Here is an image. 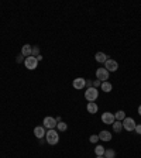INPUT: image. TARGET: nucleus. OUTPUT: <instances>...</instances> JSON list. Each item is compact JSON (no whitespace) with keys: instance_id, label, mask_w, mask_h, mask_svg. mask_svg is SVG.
<instances>
[{"instance_id":"f8f14e48","label":"nucleus","mask_w":141,"mask_h":158,"mask_svg":"<svg viewBox=\"0 0 141 158\" xmlns=\"http://www.w3.org/2000/svg\"><path fill=\"white\" fill-rule=\"evenodd\" d=\"M86 110H88V113H90V114H95V113H97L99 106L96 105L95 102H88V106H86Z\"/></svg>"},{"instance_id":"6e6552de","label":"nucleus","mask_w":141,"mask_h":158,"mask_svg":"<svg viewBox=\"0 0 141 158\" xmlns=\"http://www.w3.org/2000/svg\"><path fill=\"white\" fill-rule=\"evenodd\" d=\"M105 68L107 69L109 72H116V71L118 69V64L116 62L114 59H107V61L105 62Z\"/></svg>"},{"instance_id":"a878e982","label":"nucleus","mask_w":141,"mask_h":158,"mask_svg":"<svg viewBox=\"0 0 141 158\" xmlns=\"http://www.w3.org/2000/svg\"><path fill=\"white\" fill-rule=\"evenodd\" d=\"M138 114H140V116H141V105H140V106H138Z\"/></svg>"},{"instance_id":"393cba45","label":"nucleus","mask_w":141,"mask_h":158,"mask_svg":"<svg viewBox=\"0 0 141 158\" xmlns=\"http://www.w3.org/2000/svg\"><path fill=\"white\" fill-rule=\"evenodd\" d=\"M21 61H23V55H21V54H20V55L17 56V62H21Z\"/></svg>"},{"instance_id":"4be33fe9","label":"nucleus","mask_w":141,"mask_h":158,"mask_svg":"<svg viewBox=\"0 0 141 158\" xmlns=\"http://www.w3.org/2000/svg\"><path fill=\"white\" fill-rule=\"evenodd\" d=\"M89 141H90V143H97V141H99V135L92 134L90 137H89Z\"/></svg>"},{"instance_id":"7ed1b4c3","label":"nucleus","mask_w":141,"mask_h":158,"mask_svg":"<svg viewBox=\"0 0 141 158\" xmlns=\"http://www.w3.org/2000/svg\"><path fill=\"white\" fill-rule=\"evenodd\" d=\"M24 65H26L27 69H30V71H33V69H35L37 66H38V61H37L35 56H27L26 59H24Z\"/></svg>"},{"instance_id":"a211bd4d","label":"nucleus","mask_w":141,"mask_h":158,"mask_svg":"<svg viewBox=\"0 0 141 158\" xmlns=\"http://www.w3.org/2000/svg\"><path fill=\"white\" fill-rule=\"evenodd\" d=\"M95 154H96V157L105 155V147H103V145H96L95 147Z\"/></svg>"},{"instance_id":"9b49d317","label":"nucleus","mask_w":141,"mask_h":158,"mask_svg":"<svg viewBox=\"0 0 141 158\" xmlns=\"http://www.w3.org/2000/svg\"><path fill=\"white\" fill-rule=\"evenodd\" d=\"M97 135H99V140H102V141H110V140H112V133L106 131V130L100 131Z\"/></svg>"},{"instance_id":"aec40b11","label":"nucleus","mask_w":141,"mask_h":158,"mask_svg":"<svg viewBox=\"0 0 141 158\" xmlns=\"http://www.w3.org/2000/svg\"><path fill=\"white\" fill-rule=\"evenodd\" d=\"M56 128H58V131H66V130H68V126H66V123L59 122L58 124H56Z\"/></svg>"},{"instance_id":"4468645a","label":"nucleus","mask_w":141,"mask_h":158,"mask_svg":"<svg viewBox=\"0 0 141 158\" xmlns=\"http://www.w3.org/2000/svg\"><path fill=\"white\" fill-rule=\"evenodd\" d=\"M95 59H96V61H97V62H100V64H105L109 58H107V55H106L105 52H96Z\"/></svg>"},{"instance_id":"f03ea898","label":"nucleus","mask_w":141,"mask_h":158,"mask_svg":"<svg viewBox=\"0 0 141 158\" xmlns=\"http://www.w3.org/2000/svg\"><path fill=\"white\" fill-rule=\"evenodd\" d=\"M99 96V90L96 88H88L85 90V99L88 100V102H95L96 99H97Z\"/></svg>"},{"instance_id":"f3484780","label":"nucleus","mask_w":141,"mask_h":158,"mask_svg":"<svg viewBox=\"0 0 141 158\" xmlns=\"http://www.w3.org/2000/svg\"><path fill=\"white\" fill-rule=\"evenodd\" d=\"M114 117H116V120H118V122H123V120H124L127 116H126V112H124V110H118V112H116Z\"/></svg>"},{"instance_id":"ddd939ff","label":"nucleus","mask_w":141,"mask_h":158,"mask_svg":"<svg viewBox=\"0 0 141 158\" xmlns=\"http://www.w3.org/2000/svg\"><path fill=\"white\" fill-rule=\"evenodd\" d=\"M31 51H33V47L30 45V44H26V45L21 47V55L23 56H31Z\"/></svg>"},{"instance_id":"0eeeda50","label":"nucleus","mask_w":141,"mask_h":158,"mask_svg":"<svg viewBox=\"0 0 141 158\" xmlns=\"http://www.w3.org/2000/svg\"><path fill=\"white\" fill-rule=\"evenodd\" d=\"M102 122L105 123V124H113V123L116 122V117H114V114H113V113L105 112L102 114Z\"/></svg>"},{"instance_id":"f257e3e1","label":"nucleus","mask_w":141,"mask_h":158,"mask_svg":"<svg viewBox=\"0 0 141 158\" xmlns=\"http://www.w3.org/2000/svg\"><path fill=\"white\" fill-rule=\"evenodd\" d=\"M45 141L48 143L49 145L58 144V141H59V133L56 131L55 128H54V130H48V131L45 133Z\"/></svg>"},{"instance_id":"dca6fc26","label":"nucleus","mask_w":141,"mask_h":158,"mask_svg":"<svg viewBox=\"0 0 141 158\" xmlns=\"http://www.w3.org/2000/svg\"><path fill=\"white\" fill-rule=\"evenodd\" d=\"M112 127H113V130H114L116 133H120L123 130V123L118 122V120H116V122L112 124Z\"/></svg>"},{"instance_id":"423d86ee","label":"nucleus","mask_w":141,"mask_h":158,"mask_svg":"<svg viewBox=\"0 0 141 158\" xmlns=\"http://www.w3.org/2000/svg\"><path fill=\"white\" fill-rule=\"evenodd\" d=\"M43 124H44V127L45 128H48V130H54V128L56 127V120H55V117H45L44 118V122H43Z\"/></svg>"},{"instance_id":"20e7f679","label":"nucleus","mask_w":141,"mask_h":158,"mask_svg":"<svg viewBox=\"0 0 141 158\" xmlns=\"http://www.w3.org/2000/svg\"><path fill=\"white\" fill-rule=\"evenodd\" d=\"M122 123H123V128H124V130H127V131H133V130L135 128V126H137L133 117H126Z\"/></svg>"},{"instance_id":"bb28decb","label":"nucleus","mask_w":141,"mask_h":158,"mask_svg":"<svg viewBox=\"0 0 141 158\" xmlns=\"http://www.w3.org/2000/svg\"><path fill=\"white\" fill-rule=\"evenodd\" d=\"M96 158H105V157H103V155H100V157H96Z\"/></svg>"},{"instance_id":"39448f33","label":"nucleus","mask_w":141,"mask_h":158,"mask_svg":"<svg viewBox=\"0 0 141 158\" xmlns=\"http://www.w3.org/2000/svg\"><path fill=\"white\" fill-rule=\"evenodd\" d=\"M96 78H97V81H100V82H106L109 79V71L106 68H99L97 71H96Z\"/></svg>"},{"instance_id":"b1692460","label":"nucleus","mask_w":141,"mask_h":158,"mask_svg":"<svg viewBox=\"0 0 141 158\" xmlns=\"http://www.w3.org/2000/svg\"><path fill=\"white\" fill-rule=\"evenodd\" d=\"M100 85H102V82H100V81H97V79H96L95 82H93V88H96V89H97Z\"/></svg>"},{"instance_id":"6ab92c4d","label":"nucleus","mask_w":141,"mask_h":158,"mask_svg":"<svg viewBox=\"0 0 141 158\" xmlns=\"http://www.w3.org/2000/svg\"><path fill=\"white\" fill-rule=\"evenodd\" d=\"M105 158H116V151L112 150V148H109V150H105Z\"/></svg>"},{"instance_id":"5701e85b","label":"nucleus","mask_w":141,"mask_h":158,"mask_svg":"<svg viewBox=\"0 0 141 158\" xmlns=\"http://www.w3.org/2000/svg\"><path fill=\"white\" fill-rule=\"evenodd\" d=\"M134 131L137 133V134H140V135H141V124H137V126H135Z\"/></svg>"},{"instance_id":"2eb2a0df","label":"nucleus","mask_w":141,"mask_h":158,"mask_svg":"<svg viewBox=\"0 0 141 158\" xmlns=\"http://www.w3.org/2000/svg\"><path fill=\"white\" fill-rule=\"evenodd\" d=\"M100 89H102L103 92H106V93H109V92H112V89H113V85L110 82H102V85H100Z\"/></svg>"},{"instance_id":"412c9836","label":"nucleus","mask_w":141,"mask_h":158,"mask_svg":"<svg viewBox=\"0 0 141 158\" xmlns=\"http://www.w3.org/2000/svg\"><path fill=\"white\" fill-rule=\"evenodd\" d=\"M31 55H33V56H35V58L39 55V48H38V47H34V48H33V51H31Z\"/></svg>"},{"instance_id":"1a4fd4ad","label":"nucleus","mask_w":141,"mask_h":158,"mask_svg":"<svg viewBox=\"0 0 141 158\" xmlns=\"http://www.w3.org/2000/svg\"><path fill=\"white\" fill-rule=\"evenodd\" d=\"M72 86L75 89H78V90H82V89L86 86V81L83 78H76V79H73Z\"/></svg>"},{"instance_id":"9d476101","label":"nucleus","mask_w":141,"mask_h":158,"mask_svg":"<svg viewBox=\"0 0 141 158\" xmlns=\"http://www.w3.org/2000/svg\"><path fill=\"white\" fill-rule=\"evenodd\" d=\"M45 127L44 126H38V127H35L34 128V135H35L37 138H43V137H45Z\"/></svg>"}]
</instances>
